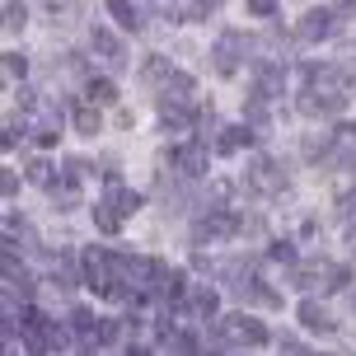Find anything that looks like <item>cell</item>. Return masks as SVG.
<instances>
[{
  "label": "cell",
  "instance_id": "1",
  "mask_svg": "<svg viewBox=\"0 0 356 356\" xmlns=\"http://www.w3.org/2000/svg\"><path fill=\"white\" fill-rule=\"evenodd\" d=\"M249 52H253V38L244 33V29H220L211 61H216V71H220V75H234V71H239V61H244Z\"/></svg>",
  "mask_w": 356,
  "mask_h": 356
},
{
  "label": "cell",
  "instance_id": "2",
  "mask_svg": "<svg viewBox=\"0 0 356 356\" xmlns=\"http://www.w3.org/2000/svg\"><path fill=\"white\" fill-rule=\"evenodd\" d=\"M286 169H291V164L286 160H267V155H258V160H253V169H249V178H244V188H249V193H286V188H291V174H286Z\"/></svg>",
  "mask_w": 356,
  "mask_h": 356
},
{
  "label": "cell",
  "instance_id": "3",
  "mask_svg": "<svg viewBox=\"0 0 356 356\" xmlns=\"http://www.w3.org/2000/svg\"><path fill=\"white\" fill-rule=\"evenodd\" d=\"M244 220L225 207H207V211H197V225H193V244H211V239H230Z\"/></svg>",
  "mask_w": 356,
  "mask_h": 356
},
{
  "label": "cell",
  "instance_id": "4",
  "mask_svg": "<svg viewBox=\"0 0 356 356\" xmlns=\"http://www.w3.org/2000/svg\"><path fill=\"white\" fill-rule=\"evenodd\" d=\"M296 108H300L305 118H333V113H342L347 108V89H300L296 94Z\"/></svg>",
  "mask_w": 356,
  "mask_h": 356
},
{
  "label": "cell",
  "instance_id": "5",
  "mask_svg": "<svg viewBox=\"0 0 356 356\" xmlns=\"http://www.w3.org/2000/svg\"><path fill=\"white\" fill-rule=\"evenodd\" d=\"M169 169H178L183 178H202L207 174V164H211V150L202 141H183V145H169Z\"/></svg>",
  "mask_w": 356,
  "mask_h": 356
},
{
  "label": "cell",
  "instance_id": "6",
  "mask_svg": "<svg viewBox=\"0 0 356 356\" xmlns=\"http://www.w3.org/2000/svg\"><path fill=\"white\" fill-rule=\"evenodd\" d=\"M282 89H286L282 61H253V94L258 99H282Z\"/></svg>",
  "mask_w": 356,
  "mask_h": 356
},
{
  "label": "cell",
  "instance_id": "7",
  "mask_svg": "<svg viewBox=\"0 0 356 356\" xmlns=\"http://www.w3.org/2000/svg\"><path fill=\"white\" fill-rule=\"evenodd\" d=\"M338 33V10H309L296 29V42H323Z\"/></svg>",
  "mask_w": 356,
  "mask_h": 356
},
{
  "label": "cell",
  "instance_id": "8",
  "mask_svg": "<svg viewBox=\"0 0 356 356\" xmlns=\"http://www.w3.org/2000/svg\"><path fill=\"white\" fill-rule=\"evenodd\" d=\"M174 61H169V56H145L141 61V85L145 89H155V94H160L164 85H169V80H174Z\"/></svg>",
  "mask_w": 356,
  "mask_h": 356
},
{
  "label": "cell",
  "instance_id": "9",
  "mask_svg": "<svg viewBox=\"0 0 356 356\" xmlns=\"http://www.w3.org/2000/svg\"><path fill=\"white\" fill-rule=\"evenodd\" d=\"M323 272H328V263H291L286 267V282L296 286V291H319Z\"/></svg>",
  "mask_w": 356,
  "mask_h": 356
},
{
  "label": "cell",
  "instance_id": "10",
  "mask_svg": "<svg viewBox=\"0 0 356 356\" xmlns=\"http://www.w3.org/2000/svg\"><path fill=\"white\" fill-rule=\"evenodd\" d=\"M89 42H94V52H99V56H108L113 66H127V47H122V38H118V33H108L104 24H99V29L89 33Z\"/></svg>",
  "mask_w": 356,
  "mask_h": 356
},
{
  "label": "cell",
  "instance_id": "11",
  "mask_svg": "<svg viewBox=\"0 0 356 356\" xmlns=\"http://www.w3.org/2000/svg\"><path fill=\"white\" fill-rule=\"evenodd\" d=\"M99 202H108V207H113V211L127 220V216L141 207V193H131V188H122V183H108V193L99 197Z\"/></svg>",
  "mask_w": 356,
  "mask_h": 356
},
{
  "label": "cell",
  "instance_id": "12",
  "mask_svg": "<svg viewBox=\"0 0 356 356\" xmlns=\"http://www.w3.org/2000/svg\"><path fill=\"white\" fill-rule=\"evenodd\" d=\"M296 319H300L305 328H309V333H333V319H328V309H323L319 300H300Z\"/></svg>",
  "mask_w": 356,
  "mask_h": 356
},
{
  "label": "cell",
  "instance_id": "13",
  "mask_svg": "<svg viewBox=\"0 0 356 356\" xmlns=\"http://www.w3.org/2000/svg\"><path fill=\"white\" fill-rule=\"evenodd\" d=\"M108 19H113V24H122L127 33H141V29H145L141 10H136L131 0H108Z\"/></svg>",
  "mask_w": 356,
  "mask_h": 356
},
{
  "label": "cell",
  "instance_id": "14",
  "mask_svg": "<svg viewBox=\"0 0 356 356\" xmlns=\"http://www.w3.org/2000/svg\"><path fill=\"white\" fill-rule=\"evenodd\" d=\"M71 122L80 136H99V127H104V118H99V108L94 104H80V99H71Z\"/></svg>",
  "mask_w": 356,
  "mask_h": 356
},
{
  "label": "cell",
  "instance_id": "15",
  "mask_svg": "<svg viewBox=\"0 0 356 356\" xmlns=\"http://www.w3.org/2000/svg\"><path fill=\"white\" fill-rule=\"evenodd\" d=\"M188 305H193V314L211 319L216 305H220V296H216V286H188Z\"/></svg>",
  "mask_w": 356,
  "mask_h": 356
},
{
  "label": "cell",
  "instance_id": "16",
  "mask_svg": "<svg viewBox=\"0 0 356 356\" xmlns=\"http://www.w3.org/2000/svg\"><path fill=\"white\" fill-rule=\"evenodd\" d=\"M258 136H253L249 127H230V131H220V141H211V150L216 155H234L239 145H253Z\"/></svg>",
  "mask_w": 356,
  "mask_h": 356
},
{
  "label": "cell",
  "instance_id": "17",
  "mask_svg": "<svg viewBox=\"0 0 356 356\" xmlns=\"http://www.w3.org/2000/svg\"><path fill=\"white\" fill-rule=\"evenodd\" d=\"M160 104H193V75H183L178 71L169 85L160 89Z\"/></svg>",
  "mask_w": 356,
  "mask_h": 356
},
{
  "label": "cell",
  "instance_id": "18",
  "mask_svg": "<svg viewBox=\"0 0 356 356\" xmlns=\"http://www.w3.org/2000/svg\"><path fill=\"white\" fill-rule=\"evenodd\" d=\"M300 155H305V160H314V164H328V155H333V136H305Z\"/></svg>",
  "mask_w": 356,
  "mask_h": 356
},
{
  "label": "cell",
  "instance_id": "19",
  "mask_svg": "<svg viewBox=\"0 0 356 356\" xmlns=\"http://www.w3.org/2000/svg\"><path fill=\"white\" fill-rule=\"evenodd\" d=\"M89 104L94 108H113L118 104V85H113V80H89Z\"/></svg>",
  "mask_w": 356,
  "mask_h": 356
},
{
  "label": "cell",
  "instance_id": "20",
  "mask_svg": "<svg viewBox=\"0 0 356 356\" xmlns=\"http://www.w3.org/2000/svg\"><path fill=\"white\" fill-rule=\"evenodd\" d=\"M244 300L263 305V309H282V296H277V291H272V286H263V282H253L249 291H244Z\"/></svg>",
  "mask_w": 356,
  "mask_h": 356
},
{
  "label": "cell",
  "instance_id": "21",
  "mask_svg": "<svg viewBox=\"0 0 356 356\" xmlns=\"http://www.w3.org/2000/svg\"><path fill=\"white\" fill-rule=\"evenodd\" d=\"M94 225H99L104 234H118V230H122V216L113 211L108 202H99V207H94Z\"/></svg>",
  "mask_w": 356,
  "mask_h": 356
},
{
  "label": "cell",
  "instance_id": "22",
  "mask_svg": "<svg viewBox=\"0 0 356 356\" xmlns=\"http://www.w3.org/2000/svg\"><path fill=\"white\" fill-rule=\"evenodd\" d=\"M347 286H352V267L328 263V272H323V291H347Z\"/></svg>",
  "mask_w": 356,
  "mask_h": 356
},
{
  "label": "cell",
  "instance_id": "23",
  "mask_svg": "<svg viewBox=\"0 0 356 356\" xmlns=\"http://www.w3.org/2000/svg\"><path fill=\"white\" fill-rule=\"evenodd\" d=\"M47 193H52L56 207H80V188H75V183H52Z\"/></svg>",
  "mask_w": 356,
  "mask_h": 356
},
{
  "label": "cell",
  "instance_id": "24",
  "mask_svg": "<svg viewBox=\"0 0 356 356\" xmlns=\"http://www.w3.org/2000/svg\"><path fill=\"white\" fill-rule=\"evenodd\" d=\"M118 333H122L118 319H99L94 328H89V342H118Z\"/></svg>",
  "mask_w": 356,
  "mask_h": 356
},
{
  "label": "cell",
  "instance_id": "25",
  "mask_svg": "<svg viewBox=\"0 0 356 356\" xmlns=\"http://www.w3.org/2000/svg\"><path fill=\"white\" fill-rule=\"evenodd\" d=\"M244 118H249L253 127H267V99H258V94H249V104H244Z\"/></svg>",
  "mask_w": 356,
  "mask_h": 356
},
{
  "label": "cell",
  "instance_id": "26",
  "mask_svg": "<svg viewBox=\"0 0 356 356\" xmlns=\"http://www.w3.org/2000/svg\"><path fill=\"white\" fill-rule=\"evenodd\" d=\"M5 75H10V80H24V75H29V56L10 52V56H5Z\"/></svg>",
  "mask_w": 356,
  "mask_h": 356
},
{
  "label": "cell",
  "instance_id": "27",
  "mask_svg": "<svg viewBox=\"0 0 356 356\" xmlns=\"http://www.w3.org/2000/svg\"><path fill=\"white\" fill-rule=\"evenodd\" d=\"M29 183H42V188H52V169H47V160H29Z\"/></svg>",
  "mask_w": 356,
  "mask_h": 356
},
{
  "label": "cell",
  "instance_id": "28",
  "mask_svg": "<svg viewBox=\"0 0 356 356\" xmlns=\"http://www.w3.org/2000/svg\"><path fill=\"white\" fill-rule=\"evenodd\" d=\"M94 323H99V319H94V314H89L85 305H75V309H71V333H89V328H94Z\"/></svg>",
  "mask_w": 356,
  "mask_h": 356
},
{
  "label": "cell",
  "instance_id": "29",
  "mask_svg": "<svg viewBox=\"0 0 356 356\" xmlns=\"http://www.w3.org/2000/svg\"><path fill=\"white\" fill-rule=\"evenodd\" d=\"M24 19H29V10H24L19 0H10V5H5V29L15 33V29H24Z\"/></svg>",
  "mask_w": 356,
  "mask_h": 356
},
{
  "label": "cell",
  "instance_id": "30",
  "mask_svg": "<svg viewBox=\"0 0 356 356\" xmlns=\"http://www.w3.org/2000/svg\"><path fill=\"white\" fill-rule=\"evenodd\" d=\"M272 258H277V263H296V239H277V244H272Z\"/></svg>",
  "mask_w": 356,
  "mask_h": 356
},
{
  "label": "cell",
  "instance_id": "31",
  "mask_svg": "<svg viewBox=\"0 0 356 356\" xmlns=\"http://www.w3.org/2000/svg\"><path fill=\"white\" fill-rule=\"evenodd\" d=\"M249 15L253 19H277V0H249Z\"/></svg>",
  "mask_w": 356,
  "mask_h": 356
},
{
  "label": "cell",
  "instance_id": "32",
  "mask_svg": "<svg viewBox=\"0 0 356 356\" xmlns=\"http://www.w3.org/2000/svg\"><path fill=\"white\" fill-rule=\"evenodd\" d=\"M33 108H38V94H33V89H24V94H19V113H33Z\"/></svg>",
  "mask_w": 356,
  "mask_h": 356
},
{
  "label": "cell",
  "instance_id": "33",
  "mask_svg": "<svg viewBox=\"0 0 356 356\" xmlns=\"http://www.w3.org/2000/svg\"><path fill=\"white\" fill-rule=\"evenodd\" d=\"M282 356H309V352H305L296 338H282Z\"/></svg>",
  "mask_w": 356,
  "mask_h": 356
},
{
  "label": "cell",
  "instance_id": "34",
  "mask_svg": "<svg viewBox=\"0 0 356 356\" xmlns=\"http://www.w3.org/2000/svg\"><path fill=\"white\" fill-rule=\"evenodd\" d=\"M85 169H89V164L80 160V155H71V160H66V174H71V178H80V174H85Z\"/></svg>",
  "mask_w": 356,
  "mask_h": 356
},
{
  "label": "cell",
  "instance_id": "35",
  "mask_svg": "<svg viewBox=\"0 0 356 356\" xmlns=\"http://www.w3.org/2000/svg\"><path fill=\"white\" fill-rule=\"evenodd\" d=\"M0 193L15 197V193H19V178H15V174H5V178H0Z\"/></svg>",
  "mask_w": 356,
  "mask_h": 356
},
{
  "label": "cell",
  "instance_id": "36",
  "mask_svg": "<svg viewBox=\"0 0 356 356\" xmlns=\"http://www.w3.org/2000/svg\"><path fill=\"white\" fill-rule=\"evenodd\" d=\"M38 145H42V150H52V145H56V131H52V127H47V131H38Z\"/></svg>",
  "mask_w": 356,
  "mask_h": 356
},
{
  "label": "cell",
  "instance_id": "37",
  "mask_svg": "<svg viewBox=\"0 0 356 356\" xmlns=\"http://www.w3.org/2000/svg\"><path fill=\"white\" fill-rule=\"evenodd\" d=\"M333 10H356V0H333Z\"/></svg>",
  "mask_w": 356,
  "mask_h": 356
},
{
  "label": "cell",
  "instance_id": "38",
  "mask_svg": "<svg viewBox=\"0 0 356 356\" xmlns=\"http://www.w3.org/2000/svg\"><path fill=\"white\" fill-rule=\"evenodd\" d=\"M347 244H352V249H356V225H352V230H347Z\"/></svg>",
  "mask_w": 356,
  "mask_h": 356
},
{
  "label": "cell",
  "instance_id": "39",
  "mask_svg": "<svg viewBox=\"0 0 356 356\" xmlns=\"http://www.w3.org/2000/svg\"><path fill=\"white\" fill-rule=\"evenodd\" d=\"M352 309H356V291H352Z\"/></svg>",
  "mask_w": 356,
  "mask_h": 356
}]
</instances>
